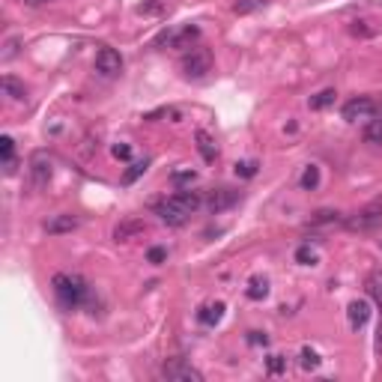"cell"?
I'll return each mask as SVG.
<instances>
[{"label":"cell","mask_w":382,"mask_h":382,"mask_svg":"<svg viewBox=\"0 0 382 382\" xmlns=\"http://www.w3.org/2000/svg\"><path fill=\"white\" fill-rule=\"evenodd\" d=\"M54 296H57V305L63 311H75V308L90 302V284L81 275H69V272H57L51 281Z\"/></svg>","instance_id":"1"},{"label":"cell","mask_w":382,"mask_h":382,"mask_svg":"<svg viewBox=\"0 0 382 382\" xmlns=\"http://www.w3.org/2000/svg\"><path fill=\"white\" fill-rule=\"evenodd\" d=\"M194 141H197V150H200V156H203V161H215L218 159V147H215V141L209 138L206 129H197Z\"/></svg>","instance_id":"14"},{"label":"cell","mask_w":382,"mask_h":382,"mask_svg":"<svg viewBox=\"0 0 382 382\" xmlns=\"http://www.w3.org/2000/svg\"><path fill=\"white\" fill-rule=\"evenodd\" d=\"M347 224L352 227V230H374V227H379L382 224V197L370 200V203L365 209H359Z\"/></svg>","instance_id":"6"},{"label":"cell","mask_w":382,"mask_h":382,"mask_svg":"<svg viewBox=\"0 0 382 382\" xmlns=\"http://www.w3.org/2000/svg\"><path fill=\"white\" fill-rule=\"evenodd\" d=\"M15 48H18V39H9L6 42V51H3V60H12L15 57Z\"/></svg>","instance_id":"34"},{"label":"cell","mask_w":382,"mask_h":382,"mask_svg":"<svg viewBox=\"0 0 382 382\" xmlns=\"http://www.w3.org/2000/svg\"><path fill=\"white\" fill-rule=\"evenodd\" d=\"M376 114V102L374 99H368V96H359V99H350L347 105H343V111L341 117L347 123H359V120H370V117Z\"/></svg>","instance_id":"7"},{"label":"cell","mask_w":382,"mask_h":382,"mask_svg":"<svg viewBox=\"0 0 382 382\" xmlns=\"http://www.w3.org/2000/svg\"><path fill=\"white\" fill-rule=\"evenodd\" d=\"M183 72H185V78H191V81H197V78H203V75H209L212 72V51L209 48H191V51H185V57H183Z\"/></svg>","instance_id":"3"},{"label":"cell","mask_w":382,"mask_h":382,"mask_svg":"<svg viewBox=\"0 0 382 382\" xmlns=\"http://www.w3.org/2000/svg\"><path fill=\"white\" fill-rule=\"evenodd\" d=\"M147 230V224L138 221V218H129V221H123V224H117V230H114V239L117 242H129L132 236H138Z\"/></svg>","instance_id":"13"},{"label":"cell","mask_w":382,"mask_h":382,"mask_svg":"<svg viewBox=\"0 0 382 382\" xmlns=\"http://www.w3.org/2000/svg\"><path fill=\"white\" fill-rule=\"evenodd\" d=\"M0 150H3V174L12 177L15 174V141L9 134H3L0 138Z\"/></svg>","instance_id":"17"},{"label":"cell","mask_w":382,"mask_h":382,"mask_svg":"<svg viewBox=\"0 0 382 382\" xmlns=\"http://www.w3.org/2000/svg\"><path fill=\"white\" fill-rule=\"evenodd\" d=\"M299 365H302L305 370H316L323 365V359H320V352H316V350L302 347V352H299Z\"/></svg>","instance_id":"22"},{"label":"cell","mask_w":382,"mask_h":382,"mask_svg":"<svg viewBox=\"0 0 382 382\" xmlns=\"http://www.w3.org/2000/svg\"><path fill=\"white\" fill-rule=\"evenodd\" d=\"M165 257H168V251H165V248H150V254H147V260H150V263H161Z\"/></svg>","instance_id":"32"},{"label":"cell","mask_w":382,"mask_h":382,"mask_svg":"<svg viewBox=\"0 0 382 382\" xmlns=\"http://www.w3.org/2000/svg\"><path fill=\"white\" fill-rule=\"evenodd\" d=\"M161 376L170 379V382H203V374H200L194 365H188L185 359H170V361H165V368H161Z\"/></svg>","instance_id":"5"},{"label":"cell","mask_w":382,"mask_h":382,"mask_svg":"<svg viewBox=\"0 0 382 382\" xmlns=\"http://www.w3.org/2000/svg\"><path fill=\"white\" fill-rule=\"evenodd\" d=\"M248 343H251V347H266V343H269L266 332H248Z\"/></svg>","instance_id":"30"},{"label":"cell","mask_w":382,"mask_h":382,"mask_svg":"<svg viewBox=\"0 0 382 382\" xmlns=\"http://www.w3.org/2000/svg\"><path fill=\"white\" fill-rule=\"evenodd\" d=\"M96 72H102L105 78H117L123 72V57L117 48H108V45H102L96 54Z\"/></svg>","instance_id":"8"},{"label":"cell","mask_w":382,"mask_h":382,"mask_svg":"<svg viewBox=\"0 0 382 382\" xmlns=\"http://www.w3.org/2000/svg\"><path fill=\"white\" fill-rule=\"evenodd\" d=\"M188 179H194V170H177L174 174V183H188Z\"/></svg>","instance_id":"33"},{"label":"cell","mask_w":382,"mask_h":382,"mask_svg":"<svg viewBox=\"0 0 382 382\" xmlns=\"http://www.w3.org/2000/svg\"><path fill=\"white\" fill-rule=\"evenodd\" d=\"M334 90H323V93H316V96H311L308 99V108L311 111H323V108H329V105H334Z\"/></svg>","instance_id":"21"},{"label":"cell","mask_w":382,"mask_h":382,"mask_svg":"<svg viewBox=\"0 0 382 382\" xmlns=\"http://www.w3.org/2000/svg\"><path fill=\"white\" fill-rule=\"evenodd\" d=\"M0 87H3V93L12 99V102H24V99H27L24 84H21L18 78H12V75H3V78H0Z\"/></svg>","instance_id":"16"},{"label":"cell","mask_w":382,"mask_h":382,"mask_svg":"<svg viewBox=\"0 0 382 382\" xmlns=\"http://www.w3.org/2000/svg\"><path fill=\"white\" fill-rule=\"evenodd\" d=\"M78 227V218L75 215H51L48 221H45V230L51 236H60V233H72Z\"/></svg>","instance_id":"12"},{"label":"cell","mask_w":382,"mask_h":382,"mask_svg":"<svg viewBox=\"0 0 382 382\" xmlns=\"http://www.w3.org/2000/svg\"><path fill=\"white\" fill-rule=\"evenodd\" d=\"M27 6H42V3H51V0H24Z\"/></svg>","instance_id":"35"},{"label":"cell","mask_w":382,"mask_h":382,"mask_svg":"<svg viewBox=\"0 0 382 382\" xmlns=\"http://www.w3.org/2000/svg\"><path fill=\"white\" fill-rule=\"evenodd\" d=\"M245 296L251 299V302H260V299H266L269 296V278H251L248 281V287H245Z\"/></svg>","instance_id":"18"},{"label":"cell","mask_w":382,"mask_h":382,"mask_svg":"<svg viewBox=\"0 0 382 382\" xmlns=\"http://www.w3.org/2000/svg\"><path fill=\"white\" fill-rule=\"evenodd\" d=\"M200 27L185 24V27H168V30L159 33L156 45H170V48H191V42H197Z\"/></svg>","instance_id":"4"},{"label":"cell","mask_w":382,"mask_h":382,"mask_svg":"<svg viewBox=\"0 0 382 382\" xmlns=\"http://www.w3.org/2000/svg\"><path fill=\"white\" fill-rule=\"evenodd\" d=\"M221 316H224V302H209V305H203V308L197 311V320L203 323V325L221 323Z\"/></svg>","instance_id":"15"},{"label":"cell","mask_w":382,"mask_h":382,"mask_svg":"<svg viewBox=\"0 0 382 382\" xmlns=\"http://www.w3.org/2000/svg\"><path fill=\"white\" fill-rule=\"evenodd\" d=\"M111 156L120 159V161H129L132 159V147H129V143H117V147L111 150Z\"/></svg>","instance_id":"29"},{"label":"cell","mask_w":382,"mask_h":382,"mask_svg":"<svg viewBox=\"0 0 382 382\" xmlns=\"http://www.w3.org/2000/svg\"><path fill=\"white\" fill-rule=\"evenodd\" d=\"M51 174H54L51 159L45 156V152H33V156H30V177H33V185H36V188H45V185L51 183Z\"/></svg>","instance_id":"9"},{"label":"cell","mask_w":382,"mask_h":382,"mask_svg":"<svg viewBox=\"0 0 382 382\" xmlns=\"http://www.w3.org/2000/svg\"><path fill=\"white\" fill-rule=\"evenodd\" d=\"M347 320H350L352 332L365 329L368 320H370V302H368V299H352V302L347 305Z\"/></svg>","instance_id":"10"},{"label":"cell","mask_w":382,"mask_h":382,"mask_svg":"<svg viewBox=\"0 0 382 382\" xmlns=\"http://www.w3.org/2000/svg\"><path fill=\"white\" fill-rule=\"evenodd\" d=\"M299 185H302L305 191H314L316 185H320V168H316V165H308L305 174H302V179H299Z\"/></svg>","instance_id":"23"},{"label":"cell","mask_w":382,"mask_h":382,"mask_svg":"<svg viewBox=\"0 0 382 382\" xmlns=\"http://www.w3.org/2000/svg\"><path fill=\"white\" fill-rule=\"evenodd\" d=\"M236 200H239V191L218 188V191H212V194L206 197V206H209V212H224V209H230Z\"/></svg>","instance_id":"11"},{"label":"cell","mask_w":382,"mask_h":382,"mask_svg":"<svg viewBox=\"0 0 382 382\" xmlns=\"http://www.w3.org/2000/svg\"><path fill=\"white\" fill-rule=\"evenodd\" d=\"M365 287H368V296L376 302V308L382 311V269H374L368 275V281H365Z\"/></svg>","instance_id":"19"},{"label":"cell","mask_w":382,"mask_h":382,"mask_svg":"<svg viewBox=\"0 0 382 382\" xmlns=\"http://www.w3.org/2000/svg\"><path fill=\"white\" fill-rule=\"evenodd\" d=\"M236 177H242V179H251V177H257V170H260V161H254V159H248V161H236Z\"/></svg>","instance_id":"27"},{"label":"cell","mask_w":382,"mask_h":382,"mask_svg":"<svg viewBox=\"0 0 382 382\" xmlns=\"http://www.w3.org/2000/svg\"><path fill=\"white\" fill-rule=\"evenodd\" d=\"M197 206H200V194H194V191H177L174 197L156 203V215L168 227H183Z\"/></svg>","instance_id":"2"},{"label":"cell","mask_w":382,"mask_h":382,"mask_svg":"<svg viewBox=\"0 0 382 382\" xmlns=\"http://www.w3.org/2000/svg\"><path fill=\"white\" fill-rule=\"evenodd\" d=\"M365 141L368 143H382V114H374L365 125Z\"/></svg>","instance_id":"20"},{"label":"cell","mask_w":382,"mask_h":382,"mask_svg":"<svg viewBox=\"0 0 382 382\" xmlns=\"http://www.w3.org/2000/svg\"><path fill=\"white\" fill-rule=\"evenodd\" d=\"M266 368H269V374H284V370H287V359L284 356H269Z\"/></svg>","instance_id":"28"},{"label":"cell","mask_w":382,"mask_h":382,"mask_svg":"<svg viewBox=\"0 0 382 382\" xmlns=\"http://www.w3.org/2000/svg\"><path fill=\"white\" fill-rule=\"evenodd\" d=\"M147 168H150V159H143V161H134V165H129V170L123 174V185H132L138 177L147 174Z\"/></svg>","instance_id":"24"},{"label":"cell","mask_w":382,"mask_h":382,"mask_svg":"<svg viewBox=\"0 0 382 382\" xmlns=\"http://www.w3.org/2000/svg\"><path fill=\"white\" fill-rule=\"evenodd\" d=\"M296 263H302V266H316V263H320V254H316L311 245H302V248H296Z\"/></svg>","instance_id":"26"},{"label":"cell","mask_w":382,"mask_h":382,"mask_svg":"<svg viewBox=\"0 0 382 382\" xmlns=\"http://www.w3.org/2000/svg\"><path fill=\"white\" fill-rule=\"evenodd\" d=\"M269 0H236L233 3V12L236 15H248V12H257V9H263Z\"/></svg>","instance_id":"25"},{"label":"cell","mask_w":382,"mask_h":382,"mask_svg":"<svg viewBox=\"0 0 382 382\" xmlns=\"http://www.w3.org/2000/svg\"><path fill=\"white\" fill-rule=\"evenodd\" d=\"M316 224H329V221H338V212H332V209H323V212L314 215Z\"/></svg>","instance_id":"31"}]
</instances>
